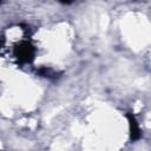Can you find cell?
Masks as SVG:
<instances>
[{
    "mask_svg": "<svg viewBox=\"0 0 151 151\" xmlns=\"http://www.w3.org/2000/svg\"><path fill=\"white\" fill-rule=\"evenodd\" d=\"M34 54H35V48L28 41H21L14 47V57L21 64L32 63L34 59Z\"/></svg>",
    "mask_w": 151,
    "mask_h": 151,
    "instance_id": "6da1fadb",
    "label": "cell"
},
{
    "mask_svg": "<svg viewBox=\"0 0 151 151\" xmlns=\"http://www.w3.org/2000/svg\"><path fill=\"white\" fill-rule=\"evenodd\" d=\"M126 118L129 122V131H130L131 140H138L142 137V132H140V127H139V124H138L136 117L131 112H127Z\"/></svg>",
    "mask_w": 151,
    "mask_h": 151,
    "instance_id": "7a4b0ae2",
    "label": "cell"
}]
</instances>
